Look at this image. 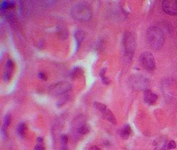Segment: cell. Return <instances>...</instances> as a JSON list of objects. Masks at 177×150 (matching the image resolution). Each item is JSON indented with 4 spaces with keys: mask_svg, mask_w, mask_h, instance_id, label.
<instances>
[{
    "mask_svg": "<svg viewBox=\"0 0 177 150\" xmlns=\"http://www.w3.org/2000/svg\"><path fill=\"white\" fill-rule=\"evenodd\" d=\"M147 40L150 46L153 49H161L164 43V36L163 32L158 27H150L147 31Z\"/></svg>",
    "mask_w": 177,
    "mask_h": 150,
    "instance_id": "6da1fadb",
    "label": "cell"
},
{
    "mask_svg": "<svg viewBox=\"0 0 177 150\" xmlns=\"http://www.w3.org/2000/svg\"><path fill=\"white\" fill-rule=\"evenodd\" d=\"M71 15L77 21L86 22L91 20L92 13L88 6L78 4L71 8Z\"/></svg>",
    "mask_w": 177,
    "mask_h": 150,
    "instance_id": "7a4b0ae2",
    "label": "cell"
},
{
    "mask_svg": "<svg viewBox=\"0 0 177 150\" xmlns=\"http://www.w3.org/2000/svg\"><path fill=\"white\" fill-rule=\"evenodd\" d=\"M122 45L126 55L131 57L136 49V40L133 34L130 32H126L122 38Z\"/></svg>",
    "mask_w": 177,
    "mask_h": 150,
    "instance_id": "3957f363",
    "label": "cell"
},
{
    "mask_svg": "<svg viewBox=\"0 0 177 150\" xmlns=\"http://www.w3.org/2000/svg\"><path fill=\"white\" fill-rule=\"evenodd\" d=\"M140 61L142 66L146 70L152 71L156 68L155 60L153 55L150 52H144L140 56Z\"/></svg>",
    "mask_w": 177,
    "mask_h": 150,
    "instance_id": "277c9868",
    "label": "cell"
},
{
    "mask_svg": "<svg viewBox=\"0 0 177 150\" xmlns=\"http://www.w3.org/2000/svg\"><path fill=\"white\" fill-rule=\"evenodd\" d=\"M71 89V86L67 82H60L49 88V91L54 95H64Z\"/></svg>",
    "mask_w": 177,
    "mask_h": 150,
    "instance_id": "5b68a950",
    "label": "cell"
},
{
    "mask_svg": "<svg viewBox=\"0 0 177 150\" xmlns=\"http://www.w3.org/2000/svg\"><path fill=\"white\" fill-rule=\"evenodd\" d=\"M163 11L169 15H177V0H167L162 4Z\"/></svg>",
    "mask_w": 177,
    "mask_h": 150,
    "instance_id": "8992f818",
    "label": "cell"
},
{
    "mask_svg": "<svg viewBox=\"0 0 177 150\" xmlns=\"http://www.w3.org/2000/svg\"><path fill=\"white\" fill-rule=\"evenodd\" d=\"M158 99L157 95L154 93L150 90H146L144 92V100L147 104H153Z\"/></svg>",
    "mask_w": 177,
    "mask_h": 150,
    "instance_id": "52a82bcc",
    "label": "cell"
},
{
    "mask_svg": "<svg viewBox=\"0 0 177 150\" xmlns=\"http://www.w3.org/2000/svg\"><path fill=\"white\" fill-rule=\"evenodd\" d=\"M57 34L59 38L61 40H65L68 37V30L67 28L66 27L65 24H58L57 27Z\"/></svg>",
    "mask_w": 177,
    "mask_h": 150,
    "instance_id": "ba28073f",
    "label": "cell"
},
{
    "mask_svg": "<svg viewBox=\"0 0 177 150\" xmlns=\"http://www.w3.org/2000/svg\"><path fill=\"white\" fill-rule=\"evenodd\" d=\"M131 134H132V130L129 125H125L120 131V136L125 140L128 139Z\"/></svg>",
    "mask_w": 177,
    "mask_h": 150,
    "instance_id": "9c48e42d",
    "label": "cell"
},
{
    "mask_svg": "<svg viewBox=\"0 0 177 150\" xmlns=\"http://www.w3.org/2000/svg\"><path fill=\"white\" fill-rule=\"evenodd\" d=\"M85 34H84V32L82 31H76L74 33V37L76 39V43H77V48L80 47L81 43L83 41Z\"/></svg>",
    "mask_w": 177,
    "mask_h": 150,
    "instance_id": "30bf717a",
    "label": "cell"
},
{
    "mask_svg": "<svg viewBox=\"0 0 177 150\" xmlns=\"http://www.w3.org/2000/svg\"><path fill=\"white\" fill-rule=\"evenodd\" d=\"M103 118H104L105 119H106L107 121L110 122L111 123L114 124V125H116V118H115L114 114L112 113V111L107 109L106 111L103 114Z\"/></svg>",
    "mask_w": 177,
    "mask_h": 150,
    "instance_id": "8fae6325",
    "label": "cell"
},
{
    "mask_svg": "<svg viewBox=\"0 0 177 150\" xmlns=\"http://www.w3.org/2000/svg\"><path fill=\"white\" fill-rule=\"evenodd\" d=\"M84 74V71L81 67H76L73 69L71 72V77L72 79H76V78H80Z\"/></svg>",
    "mask_w": 177,
    "mask_h": 150,
    "instance_id": "7c38bea8",
    "label": "cell"
},
{
    "mask_svg": "<svg viewBox=\"0 0 177 150\" xmlns=\"http://www.w3.org/2000/svg\"><path fill=\"white\" fill-rule=\"evenodd\" d=\"M26 126L24 123H20L17 127V134L21 138H24L26 134Z\"/></svg>",
    "mask_w": 177,
    "mask_h": 150,
    "instance_id": "4fadbf2b",
    "label": "cell"
},
{
    "mask_svg": "<svg viewBox=\"0 0 177 150\" xmlns=\"http://www.w3.org/2000/svg\"><path fill=\"white\" fill-rule=\"evenodd\" d=\"M94 107H95L96 109H97L98 110L102 112V113H104V112L106 111L107 110V106L105 105V104H103V103H100V102H94L93 104Z\"/></svg>",
    "mask_w": 177,
    "mask_h": 150,
    "instance_id": "5bb4252c",
    "label": "cell"
},
{
    "mask_svg": "<svg viewBox=\"0 0 177 150\" xmlns=\"http://www.w3.org/2000/svg\"><path fill=\"white\" fill-rule=\"evenodd\" d=\"M78 132L80 134L85 135L89 132V127L86 125H82L80 127H79Z\"/></svg>",
    "mask_w": 177,
    "mask_h": 150,
    "instance_id": "9a60e30c",
    "label": "cell"
},
{
    "mask_svg": "<svg viewBox=\"0 0 177 150\" xmlns=\"http://www.w3.org/2000/svg\"><path fill=\"white\" fill-rule=\"evenodd\" d=\"M69 95L67 94H64L63 96L58 101V102H57L58 107H61L62 106H63L64 104H65V103L67 102L68 100H69Z\"/></svg>",
    "mask_w": 177,
    "mask_h": 150,
    "instance_id": "2e32d148",
    "label": "cell"
},
{
    "mask_svg": "<svg viewBox=\"0 0 177 150\" xmlns=\"http://www.w3.org/2000/svg\"><path fill=\"white\" fill-rule=\"evenodd\" d=\"M11 72L10 69H7L5 71L4 75V79L5 81H9L11 79Z\"/></svg>",
    "mask_w": 177,
    "mask_h": 150,
    "instance_id": "e0dca14e",
    "label": "cell"
},
{
    "mask_svg": "<svg viewBox=\"0 0 177 150\" xmlns=\"http://www.w3.org/2000/svg\"><path fill=\"white\" fill-rule=\"evenodd\" d=\"M11 123V117L8 114L6 115L4 117V126L5 127H8V125H10Z\"/></svg>",
    "mask_w": 177,
    "mask_h": 150,
    "instance_id": "ac0fdd59",
    "label": "cell"
},
{
    "mask_svg": "<svg viewBox=\"0 0 177 150\" xmlns=\"http://www.w3.org/2000/svg\"><path fill=\"white\" fill-rule=\"evenodd\" d=\"M34 150H45V146L43 142H37V144L35 145Z\"/></svg>",
    "mask_w": 177,
    "mask_h": 150,
    "instance_id": "d6986e66",
    "label": "cell"
},
{
    "mask_svg": "<svg viewBox=\"0 0 177 150\" xmlns=\"http://www.w3.org/2000/svg\"><path fill=\"white\" fill-rule=\"evenodd\" d=\"M60 140H61L62 145H66L68 142V136H67V135H65V134L62 135L61 138H60Z\"/></svg>",
    "mask_w": 177,
    "mask_h": 150,
    "instance_id": "ffe728a7",
    "label": "cell"
},
{
    "mask_svg": "<svg viewBox=\"0 0 177 150\" xmlns=\"http://www.w3.org/2000/svg\"><path fill=\"white\" fill-rule=\"evenodd\" d=\"M13 66H14V64H13V62L11 60H8L6 62V69H10L11 70L13 68Z\"/></svg>",
    "mask_w": 177,
    "mask_h": 150,
    "instance_id": "44dd1931",
    "label": "cell"
},
{
    "mask_svg": "<svg viewBox=\"0 0 177 150\" xmlns=\"http://www.w3.org/2000/svg\"><path fill=\"white\" fill-rule=\"evenodd\" d=\"M6 127H5L4 126L1 127V135H2L3 138H7V134H6Z\"/></svg>",
    "mask_w": 177,
    "mask_h": 150,
    "instance_id": "7402d4cb",
    "label": "cell"
},
{
    "mask_svg": "<svg viewBox=\"0 0 177 150\" xmlns=\"http://www.w3.org/2000/svg\"><path fill=\"white\" fill-rule=\"evenodd\" d=\"M167 147H168V149H174V148L176 147V143H175L174 141L172 140V141H170L169 142L168 145H167Z\"/></svg>",
    "mask_w": 177,
    "mask_h": 150,
    "instance_id": "603a6c76",
    "label": "cell"
},
{
    "mask_svg": "<svg viewBox=\"0 0 177 150\" xmlns=\"http://www.w3.org/2000/svg\"><path fill=\"white\" fill-rule=\"evenodd\" d=\"M38 76L39 77V78H41V79H42V80H44V81H46V80H47V76H46V75L44 74V73L40 72L38 74Z\"/></svg>",
    "mask_w": 177,
    "mask_h": 150,
    "instance_id": "cb8c5ba5",
    "label": "cell"
},
{
    "mask_svg": "<svg viewBox=\"0 0 177 150\" xmlns=\"http://www.w3.org/2000/svg\"><path fill=\"white\" fill-rule=\"evenodd\" d=\"M105 71H106V69H103L100 71V76L101 78L105 76Z\"/></svg>",
    "mask_w": 177,
    "mask_h": 150,
    "instance_id": "d4e9b609",
    "label": "cell"
},
{
    "mask_svg": "<svg viewBox=\"0 0 177 150\" xmlns=\"http://www.w3.org/2000/svg\"><path fill=\"white\" fill-rule=\"evenodd\" d=\"M90 150H101L100 149L99 147H98L97 146H91V147H90Z\"/></svg>",
    "mask_w": 177,
    "mask_h": 150,
    "instance_id": "484cf974",
    "label": "cell"
},
{
    "mask_svg": "<svg viewBox=\"0 0 177 150\" xmlns=\"http://www.w3.org/2000/svg\"><path fill=\"white\" fill-rule=\"evenodd\" d=\"M37 142H43V138H42V137H38L37 138Z\"/></svg>",
    "mask_w": 177,
    "mask_h": 150,
    "instance_id": "4316f807",
    "label": "cell"
},
{
    "mask_svg": "<svg viewBox=\"0 0 177 150\" xmlns=\"http://www.w3.org/2000/svg\"><path fill=\"white\" fill-rule=\"evenodd\" d=\"M61 150H68L67 147H66V145H63V147H61Z\"/></svg>",
    "mask_w": 177,
    "mask_h": 150,
    "instance_id": "83f0119b",
    "label": "cell"
}]
</instances>
